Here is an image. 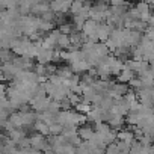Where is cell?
<instances>
[{"label":"cell","mask_w":154,"mask_h":154,"mask_svg":"<svg viewBox=\"0 0 154 154\" xmlns=\"http://www.w3.org/2000/svg\"><path fill=\"white\" fill-rule=\"evenodd\" d=\"M131 77H133V69L131 68H122L119 72V82H131Z\"/></svg>","instance_id":"cell-1"},{"label":"cell","mask_w":154,"mask_h":154,"mask_svg":"<svg viewBox=\"0 0 154 154\" xmlns=\"http://www.w3.org/2000/svg\"><path fill=\"white\" fill-rule=\"evenodd\" d=\"M94 130L92 128H89V127H86V128H80L79 130V136L82 137V139H86V140H91L92 137H94Z\"/></svg>","instance_id":"cell-2"},{"label":"cell","mask_w":154,"mask_h":154,"mask_svg":"<svg viewBox=\"0 0 154 154\" xmlns=\"http://www.w3.org/2000/svg\"><path fill=\"white\" fill-rule=\"evenodd\" d=\"M29 140H30V145H32V146H36V149H38V148H41V146L45 143L41 134H35V136H32Z\"/></svg>","instance_id":"cell-3"},{"label":"cell","mask_w":154,"mask_h":154,"mask_svg":"<svg viewBox=\"0 0 154 154\" xmlns=\"http://www.w3.org/2000/svg\"><path fill=\"white\" fill-rule=\"evenodd\" d=\"M77 109H79L80 112H89V110H91V107H89L88 104H83V103L77 106Z\"/></svg>","instance_id":"cell-4"}]
</instances>
